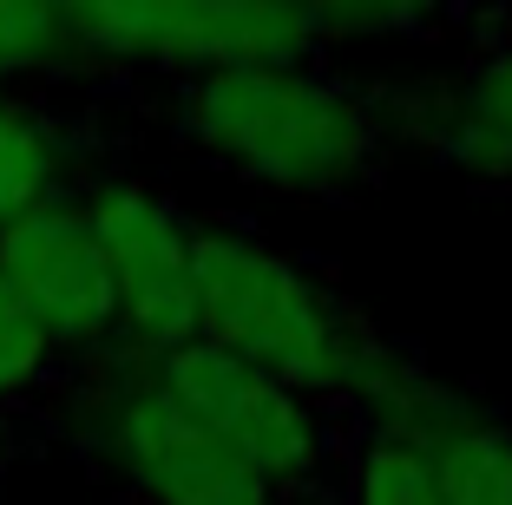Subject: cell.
I'll return each instance as SVG.
<instances>
[{"label":"cell","mask_w":512,"mask_h":505,"mask_svg":"<svg viewBox=\"0 0 512 505\" xmlns=\"http://www.w3.org/2000/svg\"><path fill=\"white\" fill-rule=\"evenodd\" d=\"M197 335L296 387L322 407L401 401L421 381V355L401 348L362 302L276 243L191 217Z\"/></svg>","instance_id":"1"},{"label":"cell","mask_w":512,"mask_h":505,"mask_svg":"<svg viewBox=\"0 0 512 505\" xmlns=\"http://www.w3.org/2000/svg\"><path fill=\"white\" fill-rule=\"evenodd\" d=\"M171 132L243 184L322 197L375 184L401 151L381 79H348L335 60L178 73Z\"/></svg>","instance_id":"2"},{"label":"cell","mask_w":512,"mask_h":505,"mask_svg":"<svg viewBox=\"0 0 512 505\" xmlns=\"http://www.w3.org/2000/svg\"><path fill=\"white\" fill-rule=\"evenodd\" d=\"M86 53L99 66H165L217 73V66H289L335 60L355 40L440 27H473L480 14H427V7H368V0H66Z\"/></svg>","instance_id":"3"},{"label":"cell","mask_w":512,"mask_h":505,"mask_svg":"<svg viewBox=\"0 0 512 505\" xmlns=\"http://www.w3.org/2000/svg\"><path fill=\"white\" fill-rule=\"evenodd\" d=\"M46 420L92 466V479L132 505H289L243 460H230L158 381V361L132 348L73 368Z\"/></svg>","instance_id":"4"},{"label":"cell","mask_w":512,"mask_h":505,"mask_svg":"<svg viewBox=\"0 0 512 505\" xmlns=\"http://www.w3.org/2000/svg\"><path fill=\"white\" fill-rule=\"evenodd\" d=\"M158 381L178 394V407L224 446L230 460H243L276 499L316 505L335 499V473H342V427L348 407H322L296 387L270 381L263 368L237 361L217 342H184L158 355Z\"/></svg>","instance_id":"5"},{"label":"cell","mask_w":512,"mask_h":505,"mask_svg":"<svg viewBox=\"0 0 512 505\" xmlns=\"http://www.w3.org/2000/svg\"><path fill=\"white\" fill-rule=\"evenodd\" d=\"M86 217H92V237H99L106 269H112L119 342L145 361L197 342L191 217H184L165 191H151V184H138V178L86 184Z\"/></svg>","instance_id":"6"},{"label":"cell","mask_w":512,"mask_h":505,"mask_svg":"<svg viewBox=\"0 0 512 505\" xmlns=\"http://www.w3.org/2000/svg\"><path fill=\"white\" fill-rule=\"evenodd\" d=\"M401 151L512 191V14H486L467 53L421 79H381Z\"/></svg>","instance_id":"7"},{"label":"cell","mask_w":512,"mask_h":505,"mask_svg":"<svg viewBox=\"0 0 512 505\" xmlns=\"http://www.w3.org/2000/svg\"><path fill=\"white\" fill-rule=\"evenodd\" d=\"M0 276L14 283L27 315L46 328V342L60 348L66 368L112 355L119 342V296H112L106 250L92 237L86 191L0 230Z\"/></svg>","instance_id":"8"},{"label":"cell","mask_w":512,"mask_h":505,"mask_svg":"<svg viewBox=\"0 0 512 505\" xmlns=\"http://www.w3.org/2000/svg\"><path fill=\"white\" fill-rule=\"evenodd\" d=\"M99 184L92 125L40 86H0V230Z\"/></svg>","instance_id":"9"},{"label":"cell","mask_w":512,"mask_h":505,"mask_svg":"<svg viewBox=\"0 0 512 505\" xmlns=\"http://www.w3.org/2000/svg\"><path fill=\"white\" fill-rule=\"evenodd\" d=\"M401 414L421 433L447 505H512V420L506 414L460 394L434 368H421V381L401 394Z\"/></svg>","instance_id":"10"},{"label":"cell","mask_w":512,"mask_h":505,"mask_svg":"<svg viewBox=\"0 0 512 505\" xmlns=\"http://www.w3.org/2000/svg\"><path fill=\"white\" fill-rule=\"evenodd\" d=\"M335 505H447L440 473L427 460L414 420L401 414V401L348 407Z\"/></svg>","instance_id":"11"},{"label":"cell","mask_w":512,"mask_h":505,"mask_svg":"<svg viewBox=\"0 0 512 505\" xmlns=\"http://www.w3.org/2000/svg\"><path fill=\"white\" fill-rule=\"evenodd\" d=\"M106 66L86 53L66 0H0V86H60Z\"/></svg>","instance_id":"12"},{"label":"cell","mask_w":512,"mask_h":505,"mask_svg":"<svg viewBox=\"0 0 512 505\" xmlns=\"http://www.w3.org/2000/svg\"><path fill=\"white\" fill-rule=\"evenodd\" d=\"M66 361L46 342V328L27 315V302L14 296V283L0 276V420H46L66 387Z\"/></svg>","instance_id":"13"},{"label":"cell","mask_w":512,"mask_h":505,"mask_svg":"<svg viewBox=\"0 0 512 505\" xmlns=\"http://www.w3.org/2000/svg\"><path fill=\"white\" fill-rule=\"evenodd\" d=\"M14 453H20V420H0V479H7Z\"/></svg>","instance_id":"14"},{"label":"cell","mask_w":512,"mask_h":505,"mask_svg":"<svg viewBox=\"0 0 512 505\" xmlns=\"http://www.w3.org/2000/svg\"><path fill=\"white\" fill-rule=\"evenodd\" d=\"M316 505H335V499H316Z\"/></svg>","instance_id":"15"}]
</instances>
